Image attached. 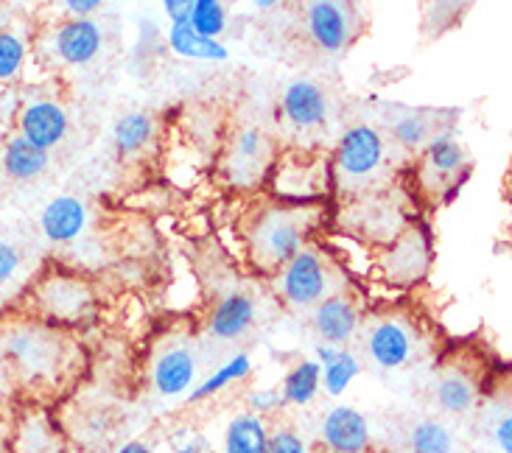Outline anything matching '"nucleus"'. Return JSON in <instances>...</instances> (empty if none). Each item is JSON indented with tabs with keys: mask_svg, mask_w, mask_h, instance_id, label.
Returning a JSON list of instances; mask_svg holds the SVG:
<instances>
[{
	"mask_svg": "<svg viewBox=\"0 0 512 453\" xmlns=\"http://www.w3.org/2000/svg\"><path fill=\"white\" fill-rule=\"evenodd\" d=\"M305 28L319 51H345L361 34L359 0H305Z\"/></svg>",
	"mask_w": 512,
	"mask_h": 453,
	"instance_id": "obj_9",
	"label": "nucleus"
},
{
	"mask_svg": "<svg viewBox=\"0 0 512 453\" xmlns=\"http://www.w3.org/2000/svg\"><path fill=\"white\" fill-rule=\"evenodd\" d=\"M286 409V403L280 398V389L277 386H255L247 392V412L261 414V417H269V414Z\"/></svg>",
	"mask_w": 512,
	"mask_h": 453,
	"instance_id": "obj_36",
	"label": "nucleus"
},
{
	"mask_svg": "<svg viewBox=\"0 0 512 453\" xmlns=\"http://www.w3.org/2000/svg\"><path fill=\"white\" fill-rule=\"evenodd\" d=\"M364 350L378 370H403L417 356V330L409 319L387 314L367 322Z\"/></svg>",
	"mask_w": 512,
	"mask_h": 453,
	"instance_id": "obj_10",
	"label": "nucleus"
},
{
	"mask_svg": "<svg viewBox=\"0 0 512 453\" xmlns=\"http://www.w3.org/2000/svg\"><path fill=\"white\" fill-rule=\"evenodd\" d=\"M17 135H23L37 149H56L68 135V112L54 98H31L17 115Z\"/></svg>",
	"mask_w": 512,
	"mask_h": 453,
	"instance_id": "obj_15",
	"label": "nucleus"
},
{
	"mask_svg": "<svg viewBox=\"0 0 512 453\" xmlns=\"http://www.w3.org/2000/svg\"><path fill=\"white\" fill-rule=\"evenodd\" d=\"M252 3H255V9H261V12H272L280 0H252Z\"/></svg>",
	"mask_w": 512,
	"mask_h": 453,
	"instance_id": "obj_43",
	"label": "nucleus"
},
{
	"mask_svg": "<svg viewBox=\"0 0 512 453\" xmlns=\"http://www.w3.org/2000/svg\"><path fill=\"white\" fill-rule=\"evenodd\" d=\"M431 261H434V241H431L429 227L423 224H409L392 244L375 252V272L389 286H415L429 275Z\"/></svg>",
	"mask_w": 512,
	"mask_h": 453,
	"instance_id": "obj_8",
	"label": "nucleus"
},
{
	"mask_svg": "<svg viewBox=\"0 0 512 453\" xmlns=\"http://www.w3.org/2000/svg\"><path fill=\"white\" fill-rule=\"evenodd\" d=\"M319 440L331 453H370L373 428L367 414L356 406L339 403L319 423Z\"/></svg>",
	"mask_w": 512,
	"mask_h": 453,
	"instance_id": "obj_13",
	"label": "nucleus"
},
{
	"mask_svg": "<svg viewBox=\"0 0 512 453\" xmlns=\"http://www.w3.org/2000/svg\"><path fill=\"white\" fill-rule=\"evenodd\" d=\"M322 224H325L322 205L272 202L247 221L244 230L247 258L263 275H277L300 249L311 244V238L319 233Z\"/></svg>",
	"mask_w": 512,
	"mask_h": 453,
	"instance_id": "obj_2",
	"label": "nucleus"
},
{
	"mask_svg": "<svg viewBox=\"0 0 512 453\" xmlns=\"http://www.w3.org/2000/svg\"><path fill=\"white\" fill-rule=\"evenodd\" d=\"M87 221H90L87 205L79 196L65 193V196H56L42 207L40 230L45 241H51L56 247H65V244H73L82 238L84 230H87Z\"/></svg>",
	"mask_w": 512,
	"mask_h": 453,
	"instance_id": "obj_17",
	"label": "nucleus"
},
{
	"mask_svg": "<svg viewBox=\"0 0 512 453\" xmlns=\"http://www.w3.org/2000/svg\"><path fill=\"white\" fill-rule=\"evenodd\" d=\"M168 45L171 51L182 59H196V62H224L230 51L219 40H208L196 34L191 23H171L168 28Z\"/></svg>",
	"mask_w": 512,
	"mask_h": 453,
	"instance_id": "obj_25",
	"label": "nucleus"
},
{
	"mask_svg": "<svg viewBox=\"0 0 512 453\" xmlns=\"http://www.w3.org/2000/svg\"><path fill=\"white\" fill-rule=\"evenodd\" d=\"M269 165V140L263 138L258 129L238 132L233 151H230V179L238 188H250L261 179L263 168Z\"/></svg>",
	"mask_w": 512,
	"mask_h": 453,
	"instance_id": "obj_21",
	"label": "nucleus"
},
{
	"mask_svg": "<svg viewBox=\"0 0 512 453\" xmlns=\"http://www.w3.org/2000/svg\"><path fill=\"white\" fill-rule=\"evenodd\" d=\"M154 138V121L146 112H126L115 121L112 129V143L121 157H135L146 149Z\"/></svg>",
	"mask_w": 512,
	"mask_h": 453,
	"instance_id": "obj_27",
	"label": "nucleus"
},
{
	"mask_svg": "<svg viewBox=\"0 0 512 453\" xmlns=\"http://www.w3.org/2000/svg\"><path fill=\"white\" fill-rule=\"evenodd\" d=\"M272 191L277 202L319 205L333 191L331 163L322 154L289 151L272 168Z\"/></svg>",
	"mask_w": 512,
	"mask_h": 453,
	"instance_id": "obj_6",
	"label": "nucleus"
},
{
	"mask_svg": "<svg viewBox=\"0 0 512 453\" xmlns=\"http://www.w3.org/2000/svg\"><path fill=\"white\" fill-rule=\"evenodd\" d=\"M277 389H280V398H283L286 406H294V409L311 406L319 392H322V367L314 358H300L283 375V381H280Z\"/></svg>",
	"mask_w": 512,
	"mask_h": 453,
	"instance_id": "obj_22",
	"label": "nucleus"
},
{
	"mask_svg": "<svg viewBox=\"0 0 512 453\" xmlns=\"http://www.w3.org/2000/svg\"><path fill=\"white\" fill-rule=\"evenodd\" d=\"M269 423L266 417L252 412H241L230 417V423L224 428V453H263L269 442Z\"/></svg>",
	"mask_w": 512,
	"mask_h": 453,
	"instance_id": "obj_23",
	"label": "nucleus"
},
{
	"mask_svg": "<svg viewBox=\"0 0 512 453\" xmlns=\"http://www.w3.org/2000/svg\"><path fill=\"white\" fill-rule=\"evenodd\" d=\"M409 453H457V434L445 420L426 417L409 428Z\"/></svg>",
	"mask_w": 512,
	"mask_h": 453,
	"instance_id": "obj_28",
	"label": "nucleus"
},
{
	"mask_svg": "<svg viewBox=\"0 0 512 453\" xmlns=\"http://www.w3.org/2000/svg\"><path fill=\"white\" fill-rule=\"evenodd\" d=\"M101 3L104 0H62V6L70 17H90L101 9Z\"/></svg>",
	"mask_w": 512,
	"mask_h": 453,
	"instance_id": "obj_41",
	"label": "nucleus"
},
{
	"mask_svg": "<svg viewBox=\"0 0 512 453\" xmlns=\"http://www.w3.org/2000/svg\"><path fill=\"white\" fill-rule=\"evenodd\" d=\"M115 453H154V448L146 440H129L124 442V445H121Z\"/></svg>",
	"mask_w": 512,
	"mask_h": 453,
	"instance_id": "obj_42",
	"label": "nucleus"
},
{
	"mask_svg": "<svg viewBox=\"0 0 512 453\" xmlns=\"http://www.w3.org/2000/svg\"><path fill=\"white\" fill-rule=\"evenodd\" d=\"M493 442H496V448L501 453H512V417L510 412L501 414L499 420H496V426H493Z\"/></svg>",
	"mask_w": 512,
	"mask_h": 453,
	"instance_id": "obj_39",
	"label": "nucleus"
},
{
	"mask_svg": "<svg viewBox=\"0 0 512 453\" xmlns=\"http://www.w3.org/2000/svg\"><path fill=\"white\" fill-rule=\"evenodd\" d=\"M17 453H68L62 440L56 437L54 426L42 417L31 414L20 434H17Z\"/></svg>",
	"mask_w": 512,
	"mask_h": 453,
	"instance_id": "obj_31",
	"label": "nucleus"
},
{
	"mask_svg": "<svg viewBox=\"0 0 512 453\" xmlns=\"http://www.w3.org/2000/svg\"><path fill=\"white\" fill-rule=\"evenodd\" d=\"M196 0H163V12L171 23H188Z\"/></svg>",
	"mask_w": 512,
	"mask_h": 453,
	"instance_id": "obj_40",
	"label": "nucleus"
},
{
	"mask_svg": "<svg viewBox=\"0 0 512 453\" xmlns=\"http://www.w3.org/2000/svg\"><path fill=\"white\" fill-rule=\"evenodd\" d=\"M196 353L188 344H174L163 350L152 367V386L160 398L174 400L188 395L196 386Z\"/></svg>",
	"mask_w": 512,
	"mask_h": 453,
	"instance_id": "obj_16",
	"label": "nucleus"
},
{
	"mask_svg": "<svg viewBox=\"0 0 512 453\" xmlns=\"http://www.w3.org/2000/svg\"><path fill=\"white\" fill-rule=\"evenodd\" d=\"M0 356L20 384L31 392H48L59 389L73 372L76 347L62 328L23 316L0 325Z\"/></svg>",
	"mask_w": 512,
	"mask_h": 453,
	"instance_id": "obj_1",
	"label": "nucleus"
},
{
	"mask_svg": "<svg viewBox=\"0 0 512 453\" xmlns=\"http://www.w3.org/2000/svg\"><path fill=\"white\" fill-rule=\"evenodd\" d=\"M471 174V165L465 157V149L451 135H434L423 149L420 160V182L431 193H448L454 196L462 179Z\"/></svg>",
	"mask_w": 512,
	"mask_h": 453,
	"instance_id": "obj_11",
	"label": "nucleus"
},
{
	"mask_svg": "<svg viewBox=\"0 0 512 453\" xmlns=\"http://www.w3.org/2000/svg\"><path fill=\"white\" fill-rule=\"evenodd\" d=\"M26 311L54 328H79L96 314V291L84 277L48 269L26 294Z\"/></svg>",
	"mask_w": 512,
	"mask_h": 453,
	"instance_id": "obj_3",
	"label": "nucleus"
},
{
	"mask_svg": "<svg viewBox=\"0 0 512 453\" xmlns=\"http://www.w3.org/2000/svg\"><path fill=\"white\" fill-rule=\"evenodd\" d=\"M361 375V361L353 350L339 347V353L322 367V389L328 398H342Z\"/></svg>",
	"mask_w": 512,
	"mask_h": 453,
	"instance_id": "obj_30",
	"label": "nucleus"
},
{
	"mask_svg": "<svg viewBox=\"0 0 512 453\" xmlns=\"http://www.w3.org/2000/svg\"><path fill=\"white\" fill-rule=\"evenodd\" d=\"M255 300L244 291H230L222 300L216 302V308L210 311L208 336L216 342H236L241 336H247L255 325Z\"/></svg>",
	"mask_w": 512,
	"mask_h": 453,
	"instance_id": "obj_18",
	"label": "nucleus"
},
{
	"mask_svg": "<svg viewBox=\"0 0 512 453\" xmlns=\"http://www.w3.org/2000/svg\"><path fill=\"white\" fill-rule=\"evenodd\" d=\"M263 453H308V440L297 428L277 426L269 431V442Z\"/></svg>",
	"mask_w": 512,
	"mask_h": 453,
	"instance_id": "obj_35",
	"label": "nucleus"
},
{
	"mask_svg": "<svg viewBox=\"0 0 512 453\" xmlns=\"http://www.w3.org/2000/svg\"><path fill=\"white\" fill-rule=\"evenodd\" d=\"M280 107L283 115L294 129L308 132V129H317L328 121V98L322 93V87L308 79H297L283 90L280 98Z\"/></svg>",
	"mask_w": 512,
	"mask_h": 453,
	"instance_id": "obj_19",
	"label": "nucleus"
},
{
	"mask_svg": "<svg viewBox=\"0 0 512 453\" xmlns=\"http://www.w3.org/2000/svg\"><path fill=\"white\" fill-rule=\"evenodd\" d=\"M412 221L392 193H361L345 207L342 230L370 247H387Z\"/></svg>",
	"mask_w": 512,
	"mask_h": 453,
	"instance_id": "obj_7",
	"label": "nucleus"
},
{
	"mask_svg": "<svg viewBox=\"0 0 512 453\" xmlns=\"http://www.w3.org/2000/svg\"><path fill=\"white\" fill-rule=\"evenodd\" d=\"M252 370H255V367H252L250 353H236L233 358H227L219 370L210 372L205 381H199V384L188 392V403H205V400L222 395L224 389L247 381L252 375Z\"/></svg>",
	"mask_w": 512,
	"mask_h": 453,
	"instance_id": "obj_26",
	"label": "nucleus"
},
{
	"mask_svg": "<svg viewBox=\"0 0 512 453\" xmlns=\"http://www.w3.org/2000/svg\"><path fill=\"white\" fill-rule=\"evenodd\" d=\"M331 263L328 252L322 255V249L311 247V244L300 249L275 277V289L280 300L294 311L314 308L317 302H322L328 294L336 291Z\"/></svg>",
	"mask_w": 512,
	"mask_h": 453,
	"instance_id": "obj_5",
	"label": "nucleus"
},
{
	"mask_svg": "<svg viewBox=\"0 0 512 453\" xmlns=\"http://www.w3.org/2000/svg\"><path fill=\"white\" fill-rule=\"evenodd\" d=\"M384 165H387V146L378 129L367 124L350 126L339 140L331 163L333 188L356 191V196H361L381 179Z\"/></svg>",
	"mask_w": 512,
	"mask_h": 453,
	"instance_id": "obj_4",
	"label": "nucleus"
},
{
	"mask_svg": "<svg viewBox=\"0 0 512 453\" xmlns=\"http://www.w3.org/2000/svg\"><path fill=\"white\" fill-rule=\"evenodd\" d=\"M51 163L48 151L37 149L34 143H28L23 135H12L3 146V171L12 179L28 182L45 174V168Z\"/></svg>",
	"mask_w": 512,
	"mask_h": 453,
	"instance_id": "obj_24",
	"label": "nucleus"
},
{
	"mask_svg": "<svg viewBox=\"0 0 512 453\" xmlns=\"http://www.w3.org/2000/svg\"><path fill=\"white\" fill-rule=\"evenodd\" d=\"M482 389L476 375L462 367H445L434 384V403L440 406V412L451 414V417H462L471 414L479 406Z\"/></svg>",
	"mask_w": 512,
	"mask_h": 453,
	"instance_id": "obj_20",
	"label": "nucleus"
},
{
	"mask_svg": "<svg viewBox=\"0 0 512 453\" xmlns=\"http://www.w3.org/2000/svg\"><path fill=\"white\" fill-rule=\"evenodd\" d=\"M20 266H23L20 249L9 244V241H0V289L9 286L14 277L20 275Z\"/></svg>",
	"mask_w": 512,
	"mask_h": 453,
	"instance_id": "obj_38",
	"label": "nucleus"
},
{
	"mask_svg": "<svg viewBox=\"0 0 512 453\" xmlns=\"http://www.w3.org/2000/svg\"><path fill=\"white\" fill-rule=\"evenodd\" d=\"M168 445L174 453H210V440L196 431V428H177L171 437H168Z\"/></svg>",
	"mask_w": 512,
	"mask_h": 453,
	"instance_id": "obj_37",
	"label": "nucleus"
},
{
	"mask_svg": "<svg viewBox=\"0 0 512 453\" xmlns=\"http://www.w3.org/2000/svg\"><path fill=\"white\" fill-rule=\"evenodd\" d=\"M104 45L101 26L90 17H70L59 23L51 34V54L56 62L70 65V68H84L90 65Z\"/></svg>",
	"mask_w": 512,
	"mask_h": 453,
	"instance_id": "obj_14",
	"label": "nucleus"
},
{
	"mask_svg": "<svg viewBox=\"0 0 512 453\" xmlns=\"http://www.w3.org/2000/svg\"><path fill=\"white\" fill-rule=\"evenodd\" d=\"M331 244V258L347 266V272H353L356 277H364L375 272V249L370 244L359 241L356 235L350 233H331L328 235Z\"/></svg>",
	"mask_w": 512,
	"mask_h": 453,
	"instance_id": "obj_29",
	"label": "nucleus"
},
{
	"mask_svg": "<svg viewBox=\"0 0 512 453\" xmlns=\"http://www.w3.org/2000/svg\"><path fill=\"white\" fill-rule=\"evenodd\" d=\"M188 23L196 34H202L208 40H219L227 28V12H224L222 0H196Z\"/></svg>",
	"mask_w": 512,
	"mask_h": 453,
	"instance_id": "obj_33",
	"label": "nucleus"
},
{
	"mask_svg": "<svg viewBox=\"0 0 512 453\" xmlns=\"http://www.w3.org/2000/svg\"><path fill=\"white\" fill-rule=\"evenodd\" d=\"M26 54V37L17 34L14 28H0V84H12L14 79H20Z\"/></svg>",
	"mask_w": 512,
	"mask_h": 453,
	"instance_id": "obj_32",
	"label": "nucleus"
},
{
	"mask_svg": "<svg viewBox=\"0 0 512 453\" xmlns=\"http://www.w3.org/2000/svg\"><path fill=\"white\" fill-rule=\"evenodd\" d=\"M311 325L322 344L347 347L359 336L361 330V308L356 297L347 291H333L325 300L311 308Z\"/></svg>",
	"mask_w": 512,
	"mask_h": 453,
	"instance_id": "obj_12",
	"label": "nucleus"
},
{
	"mask_svg": "<svg viewBox=\"0 0 512 453\" xmlns=\"http://www.w3.org/2000/svg\"><path fill=\"white\" fill-rule=\"evenodd\" d=\"M392 135H395V140L401 143L403 149H420V146H426L431 140L429 124L423 118H417V115H403L401 121H395Z\"/></svg>",
	"mask_w": 512,
	"mask_h": 453,
	"instance_id": "obj_34",
	"label": "nucleus"
}]
</instances>
